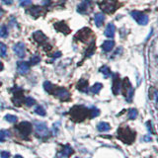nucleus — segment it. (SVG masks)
<instances>
[{"label":"nucleus","mask_w":158,"mask_h":158,"mask_svg":"<svg viewBox=\"0 0 158 158\" xmlns=\"http://www.w3.org/2000/svg\"><path fill=\"white\" fill-rule=\"evenodd\" d=\"M114 46H115V42H113V40H105V42H103V44H102V48H103L104 52H108L113 50Z\"/></svg>","instance_id":"nucleus-6"},{"label":"nucleus","mask_w":158,"mask_h":158,"mask_svg":"<svg viewBox=\"0 0 158 158\" xmlns=\"http://www.w3.org/2000/svg\"><path fill=\"white\" fill-rule=\"evenodd\" d=\"M102 89V84L101 83H96L95 85L91 88V92L92 93H98Z\"/></svg>","instance_id":"nucleus-17"},{"label":"nucleus","mask_w":158,"mask_h":158,"mask_svg":"<svg viewBox=\"0 0 158 158\" xmlns=\"http://www.w3.org/2000/svg\"><path fill=\"white\" fill-rule=\"evenodd\" d=\"M34 38H35V40H37L38 42H42L46 40V36H44L40 31L36 32V33L34 34Z\"/></svg>","instance_id":"nucleus-9"},{"label":"nucleus","mask_w":158,"mask_h":158,"mask_svg":"<svg viewBox=\"0 0 158 158\" xmlns=\"http://www.w3.org/2000/svg\"><path fill=\"white\" fill-rule=\"evenodd\" d=\"M2 69H3V63H2L1 61H0V71H1Z\"/></svg>","instance_id":"nucleus-28"},{"label":"nucleus","mask_w":158,"mask_h":158,"mask_svg":"<svg viewBox=\"0 0 158 158\" xmlns=\"http://www.w3.org/2000/svg\"><path fill=\"white\" fill-rule=\"evenodd\" d=\"M119 79L118 76L114 78V82H113V91H114L115 94H117L119 92Z\"/></svg>","instance_id":"nucleus-12"},{"label":"nucleus","mask_w":158,"mask_h":158,"mask_svg":"<svg viewBox=\"0 0 158 158\" xmlns=\"http://www.w3.org/2000/svg\"><path fill=\"white\" fill-rule=\"evenodd\" d=\"M94 21H95V24L97 27H101L103 25L104 21H105V16L102 13H97L94 17Z\"/></svg>","instance_id":"nucleus-5"},{"label":"nucleus","mask_w":158,"mask_h":158,"mask_svg":"<svg viewBox=\"0 0 158 158\" xmlns=\"http://www.w3.org/2000/svg\"><path fill=\"white\" fill-rule=\"evenodd\" d=\"M100 71L104 74L105 77H109V76L111 75V70H110V68H109L108 66H102V67L100 68Z\"/></svg>","instance_id":"nucleus-14"},{"label":"nucleus","mask_w":158,"mask_h":158,"mask_svg":"<svg viewBox=\"0 0 158 158\" xmlns=\"http://www.w3.org/2000/svg\"><path fill=\"white\" fill-rule=\"evenodd\" d=\"M44 90H46V92L52 93L53 86H52V84L50 82H48V81H46V82L44 83Z\"/></svg>","instance_id":"nucleus-15"},{"label":"nucleus","mask_w":158,"mask_h":158,"mask_svg":"<svg viewBox=\"0 0 158 158\" xmlns=\"http://www.w3.org/2000/svg\"><path fill=\"white\" fill-rule=\"evenodd\" d=\"M3 13H4V12H3V10H2V8L0 7V18H1V17L3 16Z\"/></svg>","instance_id":"nucleus-26"},{"label":"nucleus","mask_w":158,"mask_h":158,"mask_svg":"<svg viewBox=\"0 0 158 158\" xmlns=\"http://www.w3.org/2000/svg\"><path fill=\"white\" fill-rule=\"evenodd\" d=\"M100 8L106 13L112 14L117 9V0H105L100 4Z\"/></svg>","instance_id":"nucleus-1"},{"label":"nucleus","mask_w":158,"mask_h":158,"mask_svg":"<svg viewBox=\"0 0 158 158\" xmlns=\"http://www.w3.org/2000/svg\"><path fill=\"white\" fill-rule=\"evenodd\" d=\"M19 2L22 6H27L32 3V0H19Z\"/></svg>","instance_id":"nucleus-22"},{"label":"nucleus","mask_w":158,"mask_h":158,"mask_svg":"<svg viewBox=\"0 0 158 158\" xmlns=\"http://www.w3.org/2000/svg\"><path fill=\"white\" fill-rule=\"evenodd\" d=\"M29 70V63L25 61H21L18 63V71L21 74H25Z\"/></svg>","instance_id":"nucleus-7"},{"label":"nucleus","mask_w":158,"mask_h":158,"mask_svg":"<svg viewBox=\"0 0 158 158\" xmlns=\"http://www.w3.org/2000/svg\"><path fill=\"white\" fill-rule=\"evenodd\" d=\"M54 57H57V56H60V52H57L56 53H54V55H53Z\"/></svg>","instance_id":"nucleus-27"},{"label":"nucleus","mask_w":158,"mask_h":158,"mask_svg":"<svg viewBox=\"0 0 158 158\" xmlns=\"http://www.w3.org/2000/svg\"><path fill=\"white\" fill-rule=\"evenodd\" d=\"M109 129V125L106 123H101L99 125V129L100 131H106V129Z\"/></svg>","instance_id":"nucleus-20"},{"label":"nucleus","mask_w":158,"mask_h":158,"mask_svg":"<svg viewBox=\"0 0 158 158\" xmlns=\"http://www.w3.org/2000/svg\"><path fill=\"white\" fill-rule=\"evenodd\" d=\"M36 113H37L38 115H40V116H44V115H46V111H44V109L40 106H38L37 108H36Z\"/></svg>","instance_id":"nucleus-19"},{"label":"nucleus","mask_w":158,"mask_h":158,"mask_svg":"<svg viewBox=\"0 0 158 158\" xmlns=\"http://www.w3.org/2000/svg\"><path fill=\"white\" fill-rule=\"evenodd\" d=\"M28 12H29L30 14L34 15V16H38L39 13L42 12V8L39 7V6H33V7H31L29 10H28Z\"/></svg>","instance_id":"nucleus-10"},{"label":"nucleus","mask_w":158,"mask_h":158,"mask_svg":"<svg viewBox=\"0 0 158 158\" xmlns=\"http://www.w3.org/2000/svg\"><path fill=\"white\" fill-rule=\"evenodd\" d=\"M0 55L2 57H5L7 55V48L3 42H0Z\"/></svg>","instance_id":"nucleus-13"},{"label":"nucleus","mask_w":158,"mask_h":158,"mask_svg":"<svg viewBox=\"0 0 158 158\" xmlns=\"http://www.w3.org/2000/svg\"><path fill=\"white\" fill-rule=\"evenodd\" d=\"M86 8H87V4H85V3H82V4H80V5L77 7V11L79 12V13H85L86 12Z\"/></svg>","instance_id":"nucleus-18"},{"label":"nucleus","mask_w":158,"mask_h":158,"mask_svg":"<svg viewBox=\"0 0 158 158\" xmlns=\"http://www.w3.org/2000/svg\"><path fill=\"white\" fill-rule=\"evenodd\" d=\"M5 119H7L8 121H11V123H13V121H16L17 118L15 116H12V115H7V116L5 117Z\"/></svg>","instance_id":"nucleus-21"},{"label":"nucleus","mask_w":158,"mask_h":158,"mask_svg":"<svg viewBox=\"0 0 158 158\" xmlns=\"http://www.w3.org/2000/svg\"><path fill=\"white\" fill-rule=\"evenodd\" d=\"M57 96H58L61 100H65V99H67V98L69 97V94H68V92L65 90V89L61 88V89H59V90L57 91Z\"/></svg>","instance_id":"nucleus-11"},{"label":"nucleus","mask_w":158,"mask_h":158,"mask_svg":"<svg viewBox=\"0 0 158 158\" xmlns=\"http://www.w3.org/2000/svg\"><path fill=\"white\" fill-rule=\"evenodd\" d=\"M2 2L5 3L6 5H11L12 2H13V0H2Z\"/></svg>","instance_id":"nucleus-25"},{"label":"nucleus","mask_w":158,"mask_h":158,"mask_svg":"<svg viewBox=\"0 0 158 158\" xmlns=\"http://www.w3.org/2000/svg\"><path fill=\"white\" fill-rule=\"evenodd\" d=\"M38 62H40V57L39 56L32 57V59H31V63H32V64H36V63H38Z\"/></svg>","instance_id":"nucleus-23"},{"label":"nucleus","mask_w":158,"mask_h":158,"mask_svg":"<svg viewBox=\"0 0 158 158\" xmlns=\"http://www.w3.org/2000/svg\"><path fill=\"white\" fill-rule=\"evenodd\" d=\"M131 15L137 24L145 26V25L148 23V17H147L144 13H142V12H140V11H131Z\"/></svg>","instance_id":"nucleus-2"},{"label":"nucleus","mask_w":158,"mask_h":158,"mask_svg":"<svg viewBox=\"0 0 158 158\" xmlns=\"http://www.w3.org/2000/svg\"><path fill=\"white\" fill-rule=\"evenodd\" d=\"M13 50L15 53L18 55L20 58H23L25 56V46L24 44L22 42H19V44H16L15 46H13Z\"/></svg>","instance_id":"nucleus-3"},{"label":"nucleus","mask_w":158,"mask_h":158,"mask_svg":"<svg viewBox=\"0 0 158 158\" xmlns=\"http://www.w3.org/2000/svg\"><path fill=\"white\" fill-rule=\"evenodd\" d=\"M26 102H27V105L28 106H32V105H34V104H35V100L32 99V98H28V99L26 100Z\"/></svg>","instance_id":"nucleus-24"},{"label":"nucleus","mask_w":158,"mask_h":158,"mask_svg":"<svg viewBox=\"0 0 158 158\" xmlns=\"http://www.w3.org/2000/svg\"><path fill=\"white\" fill-rule=\"evenodd\" d=\"M115 32H116V28H115L114 24L110 23V24L107 25L106 29H105V36L107 38H114L115 36Z\"/></svg>","instance_id":"nucleus-4"},{"label":"nucleus","mask_w":158,"mask_h":158,"mask_svg":"<svg viewBox=\"0 0 158 158\" xmlns=\"http://www.w3.org/2000/svg\"><path fill=\"white\" fill-rule=\"evenodd\" d=\"M19 129L22 131V133L28 134L30 132V131H31V125L29 123H22L19 125Z\"/></svg>","instance_id":"nucleus-8"},{"label":"nucleus","mask_w":158,"mask_h":158,"mask_svg":"<svg viewBox=\"0 0 158 158\" xmlns=\"http://www.w3.org/2000/svg\"><path fill=\"white\" fill-rule=\"evenodd\" d=\"M8 36V30L5 26L0 27V38H6Z\"/></svg>","instance_id":"nucleus-16"}]
</instances>
